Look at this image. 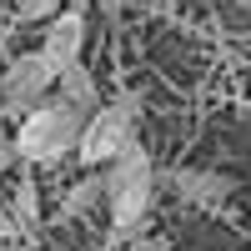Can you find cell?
<instances>
[{
  "label": "cell",
  "mask_w": 251,
  "mask_h": 251,
  "mask_svg": "<svg viewBox=\"0 0 251 251\" xmlns=\"http://www.w3.org/2000/svg\"><path fill=\"white\" fill-rule=\"evenodd\" d=\"M106 206H111V231L116 236H131L146 226V216H151L156 206V186H161V171L146 146H131L126 156H116L106 171Z\"/></svg>",
  "instance_id": "1"
},
{
  "label": "cell",
  "mask_w": 251,
  "mask_h": 251,
  "mask_svg": "<svg viewBox=\"0 0 251 251\" xmlns=\"http://www.w3.org/2000/svg\"><path fill=\"white\" fill-rule=\"evenodd\" d=\"M80 126H86V116H80L75 106H66L60 96H50L46 106H35L30 116H20L15 126V161H30V166H50L60 156H75V141H80Z\"/></svg>",
  "instance_id": "2"
},
{
  "label": "cell",
  "mask_w": 251,
  "mask_h": 251,
  "mask_svg": "<svg viewBox=\"0 0 251 251\" xmlns=\"http://www.w3.org/2000/svg\"><path fill=\"white\" fill-rule=\"evenodd\" d=\"M136 111H141V96L126 91L121 100H111V106H100L86 116V126H80V141H75V161L86 166V171H100V166H111L116 156H126L136 141Z\"/></svg>",
  "instance_id": "3"
},
{
  "label": "cell",
  "mask_w": 251,
  "mask_h": 251,
  "mask_svg": "<svg viewBox=\"0 0 251 251\" xmlns=\"http://www.w3.org/2000/svg\"><path fill=\"white\" fill-rule=\"evenodd\" d=\"M55 96V66L40 50H20L0 66V116H30L35 106H46Z\"/></svg>",
  "instance_id": "4"
},
{
  "label": "cell",
  "mask_w": 251,
  "mask_h": 251,
  "mask_svg": "<svg viewBox=\"0 0 251 251\" xmlns=\"http://www.w3.org/2000/svg\"><path fill=\"white\" fill-rule=\"evenodd\" d=\"M166 186H171V196L181 206H191V211H216V206L236 191V181L226 171H211V166H171V171H166Z\"/></svg>",
  "instance_id": "5"
},
{
  "label": "cell",
  "mask_w": 251,
  "mask_h": 251,
  "mask_svg": "<svg viewBox=\"0 0 251 251\" xmlns=\"http://www.w3.org/2000/svg\"><path fill=\"white\" fill-rule=\"evenodd\" d=\"M35 50L55 66V75L71 71V66H80V50H86V15H80L75 5H66L60 15H50L46 25H40V46Z\"/></svg>",
  "instance_id": "6"
},
{
  "label": "cell",
  "mask_w": 251,
  "mask_h": 251,
  "mask_svg": "<svg viewBox=\"0 0 251 251\" xmlns=\"http://www.w3.org/2000/svg\"><path fill=\"white\" fill-rule=\"evenodd\" d=\"M55 96L66 100V106H75L80 116L100 111V86H96V75H91L86 66H71V71H60V75H55Z\"/></svg>",
  "instance_id": "7"
},
{
  "label": "cell",
  "mask_w": 251,
  "mask_h": 251,
  "mask_svg": "<svg viewBox=\"0 0 251 251\" xmlns=\"http://www.w3.org/2000/svg\"><path fill=\"white\" fill-rule=\"evenodd\" d=\"M100 201H106V176L86 171V181H75L71 191L60 196V211H66V216H86L91 206H100Z\"/></svg>",
  "instance_id": "8"
},
{
  "label": "cell",
  "mask_w": 251,
  "mask_h": 251,
  "mask_svg": "<svg viewBox=\"0 0 251 251\" xmlns=\"http://www.w3.org/2000/svg\"><path fill=\"white\" fill-rule=\"evenodd\" d=\"M5 206H10V216L20 221V231H25V236L40 231V196H35V181H20L15 196H10Z\"/></svg>",
  "instance_id": "9"
},
{
  "label": "cell",
  "mask_w": 251,
  "mask_h": 251,
  "mask_svg": "<svg viewBox=\"0 0 251 251\" xmlns=\"http://www.w3.org/2000/svg\"><path fill=\"white\" fill-rule=\"evenodd\" d=\"M60 10H66V0H15V20H25V25H46Z\"/></svg>",
  "instance_id": "10"
},
{
  "label": "cell",
  "mask_w": 251,
  "mask_h": 251,
  "mask_svg": "<svg viewBox=\"0 0 251 251\" xmlns=\"http://www.w3.org/2000/svg\"><path fill=\"white\" fill-rule=\"evenodd\" d=\"M25 241V231H20V221L10 216V206L0 201V246H20Z\"/></svg>",
  "instance_id": "11"
},
{
  "label": "cell",
  "mask_w": 251,
  "mask_h": 251,
  "mask_svg": "<svg viewBox=\"0 0 251 251\" xmlns=\"http://www.w3.org/2000/svg\"><path fill=\"white\" fill-rule=\"evenodd\" d=\"M15 161V146H10V136L5 131H0V176H5V166Z\"/></svg>",
  "instance_id": "12"
},
{
  "label": "cell",
  "mask_w": 251,
  "mask_h": 251,
  "mask_svg": "<svg viewBox=\"0 0 251 251\" xmlns=\"http://www.w3.org/2000/svg\"><path fill=\"white\" fill-rule=\"evenodd\" d=\"M96 5L106 10V15H121V5H126V0H96Z\"/></svg>",
  "instance_id": "13"
},
{
  "label": "cell",
  "mask_w": 251,
  "mask_h": 251,
  "mask_svg": "<svg viewBox=\"0 0 251 251\" xmlns=\"http://www.w3.org/2000/svg\"><path fill=\"white\" fill-rule=\"evenodd\" d=\"M0 251H25V246H0Z\"/></svg>",
  "instance_id": "14"
}]
</instances>
